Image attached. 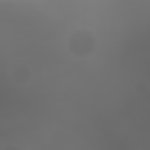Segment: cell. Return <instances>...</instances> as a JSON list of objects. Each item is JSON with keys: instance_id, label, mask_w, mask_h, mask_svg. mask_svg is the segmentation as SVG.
<instances>
[{"instance_id": "1", "label": "cell", "mask_w": 150, "mask_h": 150, "mask_svg": "<svg viewBox=\"0 0 150 150\" xmlns=\"http://www.w3.org/2000/svg\"><path fill=\"white\" fill-rule=\"evenodd\" d=\"M67 46H69L72 55H76V57H88L96 50V37H94L92 32H88L85 28H80V30H74L69 35Z\"/></svg>"}, {"instance_id": "2", "label": "cell", "mask_w": 150, "mask_h": 150, "mask_svg": "<svg viewBox=\"0 0 150 150\" xmlns=\"http://www.w3.org/2000/svg\"><path fill=\"white\" fill-rule=\"evenodd\" d=\"M2 150H21L20 146H14V145H11V146H4Z\"/></svg>"}]
</instances>
